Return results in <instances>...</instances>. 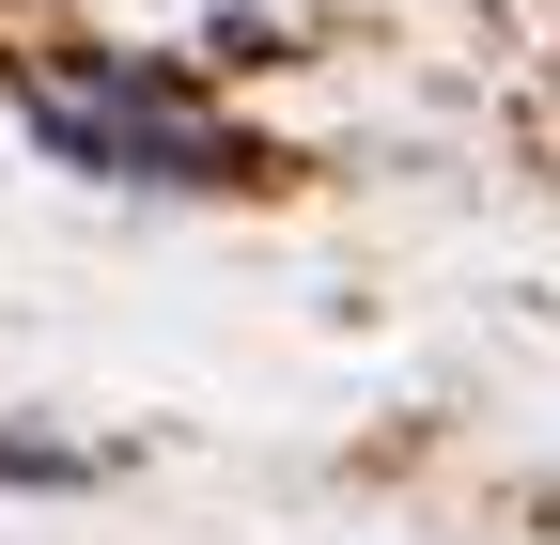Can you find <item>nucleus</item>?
I'll use <instances>...</instances> for the list:
<instances>
[{
    "label": "nucleus",
    "mask_w": 560,
    "mask_h": 545,
    "mask_svg": "<svg viewBox=\"0 0 560 545\" xmlns=\"http://www.w3.org/2000/svg\"><path fill=\"white\" fill-rule=\"evenodd\" d=\"M32 141H62L79 172H109V187H234L249 156H234V125H202L156 62H109L94 94H32Z\"/></svg>",
    "instance_id": "1"
}]
</instances>
